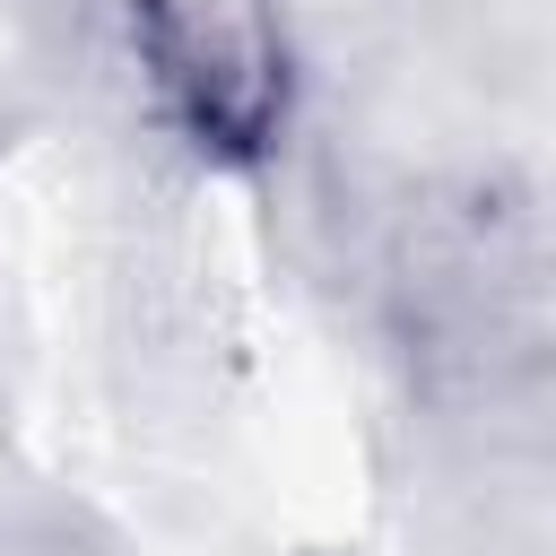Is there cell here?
<instances>
[{"mask_svg": "<svg viewBox=\"0 0 556 556\" xmlns=\"http://www.w3.org/2000/svg\"><path fill=\"white\" fill-rule=\"evenodd\" d=\"M156 122L217 174H252L295 130L287 0H113Z\"/></svg>", "mask_w": 556, "mask_h": 556, "instance_id": "obj_1", "label": "cell"}]
</instances>
